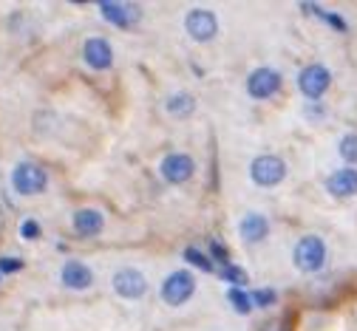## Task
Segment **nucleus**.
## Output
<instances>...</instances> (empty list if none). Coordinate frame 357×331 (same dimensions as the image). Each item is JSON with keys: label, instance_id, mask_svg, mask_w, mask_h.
<instances>
[{"label": "nucleus", "instance_id": "1", "mask_svg": "<svg viewBox=\"0 0 357 331\" xmlns=\"http://www.w3.org/2000/svg\"><path fill=\"white\" fill-rule=\"evenodd\" d=\"M49 187V173L37 162H20L12 170V190L17 196H40Z\"/></svg>", "mask_w": 357, "mask_h": 331}, {"label": "nucleus", "instance_id": "2", "mask_svg": "<svg viewBox=\"0 0 357 331\" xmlns=\"http://www.w3.org/2000/svg\"><path fill=\"white\" fill-rule=\"evenodd\" d=\"M295 266L306 275H315L324 269L326 263V241L321 238V235H303V238L295 244Z\"/></svg>", "mask_w": 357, "mask_h": 331}, {"label": "nucleus", "instance_id": "3", "mask_svg": "<svg viewBox=\"0 0 357 331\" xmlns=\"http://www.w3.org/2000/svg\"><path fill=\"white\" fill-rule=\"evenodd\" d=\"M159 295H162V300H165L167 306H185V303L196 295V277H193V272H188V269L170 272V275L162 280Z\"/></svg>", "mask_w": 357, "mask_h": 331}, {"label": "nucleus", "instance_id": "4", "mask_svg": "<svg viewBox=\"0 0 357 331\" xmlns=\"http://www.w3.org/2000/svg\"><path fill=\"white\" fill-rule=\"evenodd\" d=\"M329 85H332V74L321 63H309L298 74V88H301V93L309 102H321L324 93L329 91Z\"/></svg>", "mask_w": 357, "mask_h": 331}, {"label": "nucleus", "instance_id": "5", "mask_svg": "<svg viewBox=\"0 0 357 331\" xmlns=\"http://www.w3.org/2000/svg\"><path fill=\"white\" fill-rule=\"evenodd\" d=\"M281 85H284V77L275 68H270V66H261V68H255L247 77V93H250L252 100H258V102L278 97Z\"/></svg>", "mask_w": 357, "mask_h": 331}, {"label": "nucleus", "instance_id": "6", "mask_svg": "<svg viewBox=\"0 0 357 331\" xmlns=\"http://www.w3.org/2000/svg\"><path fill=\"white\" fill-rule=\"evenodd\" d=\"M250 178L258 187H278L287 178V162L281 156H255L250 164Z\"/></svg>", "mask_w": 357, "mask_h": 331}, {"label": "nucleus", "instance_id": "7", "mask_svg": "<svg viewBox=\"0 0 357 331\" xmlns=\"http://www.w3.org/2000/svg\"><path fill=\"white\" fill-rule=\"evenodd\" d=\"M111 283H114V292L122 300H142L148 295V277H145V272L133 269V266L119 269Z\"/></svg>", "mask_w": 357, "mask_h": 331}, {"label": "nucleus", "instance_id": "8", "mask_svg": "<svg viewBox=\"0 0 357 331\" xmlns=\"http://www.w3.org/2000/svg\"><path fill=\"white\" fill-rule=\"evenodd\" d=\"M185 31L196 40V43H210L218 34V17L210 9H190L185 15Z\"/></svg>", "mask_w": 357, "mask_h": 331}, {"label": "nucleus", "instance_id": "9", "mask_svg": "<svg viewBox=\"0 0 357 331\" xmlns=\"http://www.w3.org/2000/svg\"><path fill=\"white\" fill-rule=\"evenodd\" d=\"M82 60L94 71H111L114 68V49L105 37H88L82 43Z\"/></svg>", "mask_w": 357, "mask_h": 331}, {"label": "nucleus", "instance_id": "10", "mask_svg": "<svg viewBox=\"0 0 357 331\" xmlns=\"http://www.w3.org/2000/svg\"><path fill=\"white\" fill-rule=\"evenodd\" d=\"M159 173H162V178L167 184H185V181L193 178L196 164H193V159L188 153H167L162 159V164H159Z\"/></svg>", "mask_w": 357, "mask_h": 331}, {"label": "nucleus", "instance_id": "11", "mask_svg": "<svg viewBox=\"0 0 357 331\" xmlns=\"http://www.w3.org/2000/svg\"><path fill=\"white\" fill-rule=\"evenodd\" d=\"M100 15L108 23H114L116 29H130V26H137L142 9L137 3H116V0H111V3H108V0H105V3H100Z\"/></svg>", "mask_w": 357, "mask_h": 331}, {"label": "nucleus", "instance_id": "12", "mask_svg": "<svg viewBox=\"0 0 357 331\" xmlns=\"http://www.w3.org/2000/svg\"><path fill=\"white\" fill-rule=\"evenodd\" d=\"M71 226H74L77 238H97V235L105 229V218H102V213L94 210V207H82V210L74 213Z\"/></svg>", "mask_w": 357, "mask_h": 331}, {"label": "nucleus", "instance_id": "13", "mask_svg": "<svg viewBox=\"0 0 357 331\" xmlns=\"http://www.w3.org/2000/svg\"><path fill=\"white\" fill-rule=\"evenodd\" d=\"M60 283L66 289H74V292H82L94 283V272L91 266H85L82 261H66L63 269H60Z\"/></svg>", "mask_w": 357, "mask_h": 331}, {"label": "nucleus", "instance_id": "14", "mask_svg": "<svg viewBox=\"0 0 357 331\" xmlns=\"http://www.w3.org/2000/svg\"><path fill=\"white\" fill-rule=\"evenodd\" d=\"M326 190H329L332 199H351V196H357V170L354 167L335 170L326 178Z\"/></svg>", "mask_w": 357, "mask_h": 331}, {"label": "nucleus", "instance_id": "15", "mask_svg": "<svg viewBox=\"0 0 357 331\" xmlns=\"http://www.w3.org/2000/svg\"><path fill=\"white\" fill-rule=\"evenodd\" d=\"M238 235H241L244 244H261V241H266V235H270V221H266L261 213H250L241 218Z\"/></svg>", "mask_w": 357, "mask_h": 331}, {"label": "nucleus", "instance_id": "16", "mask_svg": "<svg viewBox=\"0 0 357 331\" xmlns=\"http://www.w3.org/2000/svg\"><path fill=\"white\" fill-rule=\"evenodd\" d=\"M165 111L170 116H176V119H190L196 114V100L190 97L188 91H178V93H173V97H167Z\"/></svg>", "mask_w": 357, "mask_h": 331}, {"label": "nucleus", "instance_id": "17", "mask_svg": "<svg viewBox=\"0 0 357 331\" xmlns=\"http://www.w3.org/2000/svg\"><path fill=\"white\" fill-rule=\"evenodd\" d=\"M303 12H309V15L321 17V20H324L329 29H335V31H346V29H349L343 15H337V12H329V9H324V6H312V3H303Z\"/></svg>", "mask_w": 357, "mask_h": 331}, {"label": "nucleus", "instance_id": "18", "mask_svg": "<svg viewBox=\"0 0 357 331\" xmlns=\"http://www.w3.org/2000/svg\"><path fill=\"white\" fill-rule=\"evenodd\" d=\"M227 300H230V306H233L238 314H250V311L255 309L252 292H247L244 286H230V289H227Z\"/></svg>", "mask_w": 357, "mask_h": 331}, {"label": "nucleus", "instance_id": "19", "mask_svg": "<svg viewBox=\"0 0 357 331\" xmlns=\"http://www.w3.org/2000/svg\"><path fill=\"white\" fill-rule=\"evenodd\" d=\"M215 275L221 277V280H227L230 283V286H244V283H247V272L238 266V263H221L218 269H215Z\"/></svg>", "mask_w": 357, "mask_h": 331}, {"label": "nucleus", "instance_id": "20", "mask_svg": "<svg viewBox=\"0 0 357 331\" xmlns=\"http://www.w3.org/2000/svg\"><path fill=\"white\" fill-rule=\"evenodd\" d=\"M185 261H188L190 266H196L199 272H215V263H213L210 255H207L204 249H199V247H188V249H185Z\"/></svg>", "mask_w": 357, "mask_h": 331}, {"label": "nucleus", "instance_id": "21", "mask_svg": "<svg viewBox=\"0 0 357 331\" xmlns=\"http://www.w3.org/2000/svg\"><path fill=\"white\" fill-rule=\"evenodd\" d=\"M337 153L346 164H357V133H346L337 145Z\"/></svg>", "mask_w": 357, "mask_h": 331}, {"label": "nucleus", "instance_id": "22", "mask_svg": "<svg viewBox=\"0 0 357 331\" xmlns=\"http://www.w3.org/2000/svg\"><path fill=\"white\" fill-rule=\"evenodd\" d=\"M40 232H43V226H40L37 218H23V221H20V238H26V241H37V238H40Z\"/></svg>", "mask_w": 357, "mask_h": 331}, {"label": "nucleus", "instance_id": "23", "mask_svg": "<svg viewBox=\"0 0 357 331\" xmlns=\"http://www.w3.org/2000/svg\"><path fill=\"white\" fill-rule=\"evenodd\" d=\"M275 300H278L275 289H255V292H252L255 309H270V306H275Z\"/></svg>", "mask_w": 357, "mask_h": 331}, {"label": "nucleus", "instance_id": "24", "mask_svg": "<svg viewBox=\"0 0 357 331\" xmlns=\"http://www.w3.org/2000/svg\"><path fill=\"white\" fill-rule=\"evenodd\" d=\"M207 255H210V261L218 263V266H221V263H230V252H227V247L221 244V241H215V238L210 241V252H207Z\"/></svg>", "mask_w": 357, "mask_h": 331}, {"label": "nucleus", "instance_id": "25", "mask_svg": "<svg viewBox=\"0 0 357 331\" xmlns=\"http://www.w3.org/2000/svg\"><path fill=\"white\" fill-rule=\"evenodd\" d=\"M303 116H306L309 122H324V119H326V108H324L321 102H306Z\"/></svg>", "mask_w": 357, "mask_h": 331}, {"label": "nucleus", "instance_id": "26", "mask_svg": "<svg viewBox=\"0 0 357 331\" xmlns=\"http://www.w3.org/2000/svg\"><path fill=\"white\" fill-rule=\"evenodd\" d=\"M20 269H23L20 258H0V275H15Z\"/></svg>", "mask_w": 357, "mask_h": 331}, {"label": "nucleus", "instance_id": "27", "mask_svg": "<svg viewBox=\"0 0 357 331\" xmlns=\"http://www.w3.org/2000/svg\"><path fill=\"white\" fill-rule=\"evenodd\" d=\"M264 331H287V323H284V320H275V323H270V325H266Z\"/></svg>", "mask_w": 357, "mask_h": 331}]
</instances>
